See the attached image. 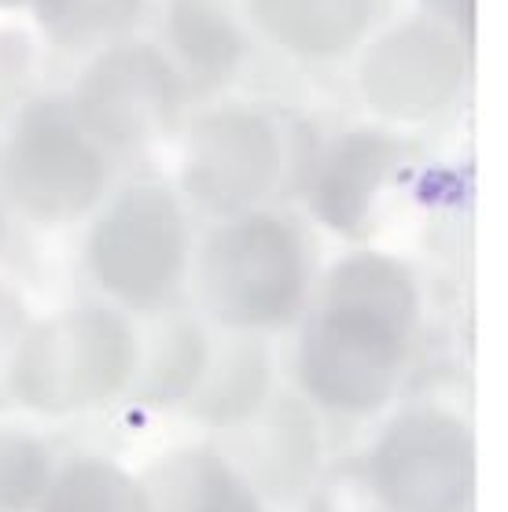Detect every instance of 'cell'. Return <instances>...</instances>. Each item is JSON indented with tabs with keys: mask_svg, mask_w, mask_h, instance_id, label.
Returning a JSON list of instances; mask_svg holds the SVG:
<instances>
[{
	"mask_svg": "<svg viewBox=\"0 0 508 512\" xmlns=\"http://www.w3.org/2000/svg\"><path fill=\"white\" fill-rule=\"evenodd\" d=\"M416 321V280L398 258L347 255L328 269L302 321L295 358L302 391L332 413H376L402 380Z\"/></svg>",
	"mask_w": 508,
	"mask_h": 512,
	"instance_id": "1",
	"label": "cell"
},
{
	"mask_svg": "<svg viewBox=\"0 0 508 512\" xmlns=\"http://www.w3.org/2000/svg\"><path fill=\"white\" fill-rule=\"evenodd\" d=\"M140 365V336L115 306H70L26 325L4 380L15 402L70 417L126 395Z\"/></svg>",
	"mask_w": 508,
	"mask_h": 512,
	"instance_id": "2",
	"label": "cell"
},
{
	"mask_svg": "<svg viewBox=\"0 0 508 512\" xmlns=\"http://www.w3.org/2000/svg\"><path fill=\"white\" fill-rule=\"evenodd\" d=\"M310 247L277 214H236L196 262V299L225 332H277L310 303Z\"/></svg>",
	"mask_w": 508,
	"mask_h": 512,
	"instance_id": "3",
	"label": "cell"
},
{
	"mask_svg": "<svg viewBox=\"0 0 508 512\" xmlns=\"http://www.w3.org/2000/svg\"><path fill=\"white\" fill-rule=\"evenodd\" d=\"M96 284L126 310L170 306L188 269V225L174 192L133 185L100 214L85 247Z\"/></svg>",
	"mask_w": 508,
	"mask_h": 512,
	"instance_id": "4",
	"label": "cell"
},
{
	"mask_svg": "<svg viewBox=\"0 0 508 512\" xmlns=\"http://www.w3.org/2000/svg\"><path fill=\"white\" fill-rule=\"evenodd\" d=\"M365 476L383 512H468L475 490V439L464 417L413 406L387 420Z\"/></svg>",
	"mask_w": 508,
	"mask_h": 512,
	"instance_id": "5",
	"label": "cell"
},
{
	"mask_svg": "<svg viewBox=\"0 0 508 512\" xmlns=\"http://www.w3.org/2000/svg\"><path fill=\"white\" fill-rule=\"evenodd\" d=\"M104 181V155L96 152L78 118L52 100L26 107L4 163L8 199L26 218L70 222L100 199Z\"/></svg>",
	"mask_w": 508,
	"mask_h": 512,
	"instance_id": "6",
	"label": "cell"
},
{
	"mask_svg": "<svg viewBox=\"0 0 508 512\" xmlns=\"http://www.w3.org/2000/svg\"><path fill=\"white\" fill-rule=\"evenodd\" d=\"M181 89L177 74L155 48H107L81 74L74 118L89 137L115 148H137L174 126Z\"/></svg>",
	"mask_w": 508,
	"mask_h": 512,
	"instance_id": "7",
	"label": "cell"
},
{
	"mask_svg": "<svg viewBox=\"0 0 508 512\" xmlns=\"http://www.w3.org/2000/svg\"><path fill=\"white\" fill-rule=\"evenodd\" d=\"M284 148L273 122L247 107L199 118L188 137L185 188L214 214H243L277 185Z\"/></svg>",
	"mask_w": 508,
	"mask_h": 512,
	"instance_id": "8",
	"label": "cell"
},
{
	"mask_svg": "<svg viewBox=\"0 0 508 512\" xmlns=\"http://www.w3.org/2000/svg\"><path fill=\"white\" fill-rule=\"evenodd\" d=\"M464 82V52L442 26L391 30L361 63V89L380 115L420 122L453 100Z\"/></svg>",
	"mask_w": 508,
	"mask_h": 512,
	"instance_id": "9",
	"label": "cell"
},
{
	"mask_svg": "<svg viewBox=\"0 0 508 512\" xmlns=\"http://www.w3.org/2000/svg\"><path fill=\"white\" fill-rule=\"evenodd\" d=\"M251 435L243 439L240 472L258 494L269 498H291L310 487L321 465V443L317 424L306 402L299 398H269L247 424Z\"/></svg>",
	"mask_w": 508,
	"mask_h": 512,
	"instance_id": "10",
	"label": "cell"
},
{
	"mask_svg": "<svg viewBox=\"0 0 508 512\" xmlns=\"http://www.w3.org/2000/svg\"><path fill=\"white\" fill-rule=\"evenodd\" d=\"M398 163V144L387 133L358 129L335 140L313 177V214L343 236H361L372 222V203Z\"/></svg>",
	"mask_w": 508,
	"mask_h": 512,
	"instance_id": "11",
	"label": "cell"
},
{
	"mask_svg": "<svg viewBox=\"0 0 508 512\" xmlns=\"http://www.w3.org/2000/svg\"><path fill=\"white\" fill-rule=\"evenodd\" d=\"M148 512H266L236 461L214 446H181L140 476Z\"/></svg>",
	"mask_w": 508,
	"mask_h": 512,
	"instance_id": "12",
	"label": "cell"
},
{
	"mask_svg": "<svg viewBox=\"0 0 508 512\" xmlns=\"http://www.w3.org/2000/svg\"><path fill=\"white\" fill-rule=\"evenodd\" d=\"M273 398V365L258 336L232 332L221 347L210 343V361L188 395V413L210 428H240Z\"/></svg>",
	"mask_w": 508,
	"mask_h": 512,
	"instance_id": "13",
	"label": "cell"
},
{
	"mask_svg": "<svg viewBox=\"0 0 508 512\" xmlns=\"http://www.w3.org/2000/svg\"><path fill=\"white\" fill-rule=\"evenodd\" d=\"M376 0H251V15L277 45L328 59L358 45L369 30Z\"/></svg>",
	"mask_w": 508,
	"mask_h": 512,
	"instance_id": "14",
	"label": "cell"
},
{
	"mask_svg": "<svg viewBox=\"0 0 508 512\" xmlns=\"http://www.w3.org/2000/svg\"><path fill=\"white\" fill-rule=\"evenodd\" d=\"M210 361V339L192 317H170L151 336V347H140V365L129 391L151 409L185 406Z\"/></svg>",
	"mask_w": 508,
	"mask_h": 512,
	"instance_id": "15",
	"label": "cell"
},
{
	"mask_svg": "<svg viewBox=\"0 0 508 512\" xmlns=\"http://www.w3.org/2000/svg\"><path fill=\"white\" fill-rule=\"evenodd\" d=\"M34 512H148V501L137 476L111 457L85 454L52 468Z\"/></svg>",
	"mask_w": 508,
	"mask_h": 512,
	"instance_id": "16",
	"label": "cell"
},
{
	"mask_svg": "<svg viewBox=\"0 0 508 512\" xmlns=\"http://www.w3.org/2000/svg\"><path fill=\"white\" fill-rule=\"evenodd\" d=\"M170 37L181 56L207 78H225L240 63V34L207 0H177L170 12Z\"/></svg>",
	"mask_w": 508,
	"mask_h": 512,
	"instance_id": "17",
	"label": "cell"
},
{
	"mask_svg": "<svg viewBox=\"0 0 508 512\" xmlns=\"http://www.w3.org/2000/svg\"><path fill=\"white\" fill-rule=\"evenodd\" d=\"M37 23L63 48H93L129 30L140 0H34Z\"/></svg>",
	"mask_w": 508,
	"mask_h": 512,
	"instance_id": "18",
	"label": "cell"
},
{
	"mask_svg": "<svg viewBox=\"0 0 508 512\" xmlns=\"http://www.w3.org/2000/svg\"><path fill=\"white\" fill-rule=\"evenodd\" d=\"M52 468V454L37 435L0 428V512H34Z\"/></svg>",
	"mask_w": 508,
	"mask_h": 512,
	"instance_id": "19",
	"label": "cell"
},
{
	"mask_svg": "<svg viewBox=\"0 0 508 512\" xmlns=\"http://www.w3.org/2000/svg\"><path fill=\"white\" fill-rule=\"evenodd\" d=\"M313 512H383V505L372 494V483L365 476V465L358 472H335L324 479V487L317 490V505Z\"/></svg>",
	"mask_w": 508,
	"mask_h": 512,
	"instance_id": "20",
	"label": "cell"
},
{
	"mask_svg": "<svg viewBox=\"0 0 508 512\" xmlns=\"http://www.w3.org/2000/svg\"><path fill=\"white\" fill-rule=\"evenodd\" d=\"M26 332V306L19 303V295L12 288L0 284V376L8 369L15 347Z\"/></svg>",
	"mask_w": 508,
	"mask_h": 512,
	"instance_id": "21",
	"label": "cell"
},
{
	"mask_svg": "<svg viewBox=\"0 0 508 512\" xmlns=\"http://www.w3.org/2000/svg\"><path fill=\"white\" fill-rule=\"evenodd\" d=\"M428 4V12L435 19L450 26L457 37H468L472 41L475 34V0H424Z\"/></svg>",
	"mask_w": 508,
	"mask_h": 512,
	"instance_id": "22",
	"label": "cell"
},
{
	"mask_svg": "<svg viewBox=\"0 0 508 512\" xmlns=\"http://www.w3.org/2000/svg\"><path fill=\"white\" fill-rule=\"evenodd\" d=\"M4 236H8V225H4V207H0V247H4Z\"/></svg>",
	"mask_w": 508,
	"mask_h": 512,
	"instance_id": "23",
	"label": "cell"
},
{
	"mask_svg": "<svg viewBox=\"0 0 508 512\" xmlns=\"http://www.w3.org/2000/svg\"><path fill=\"white\" fill-rule=\"evenodd\" d=\"M0 4H12V0H0Z\"/></svg>",
	"mask_w": 508,
	"mask_h": 512,
	"instance_id": "24",
	"label": "cell"
}]
</instances>
